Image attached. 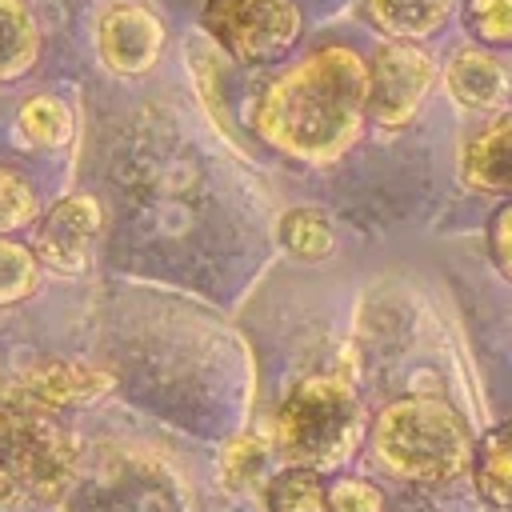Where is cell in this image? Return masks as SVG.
Segmentation results:
<instances>
[{
	"label": "cell",
	"mask_w": 512,
	"mask_h": 512,
	"mask_svg": "<svg viewBox=\"0 0 512 512\" xmlns=\"http://www.w3.org/2000/svg\"><path fill=\"white\" fill-rule=\"evenodd\" d=\"M76 468V436L56 416L0 404V508L60 504Z\"/></svg>",
	"instance_id": "3"
},
{
	"label": "cell",
	"mask_w": 512,
	"mask_h": 512,
	"mask_svg": "<svg viewBox=\"0 0 512 512\" xmlns=\"http://www.w3.org/2000/svg\"><path fill=\"white\" fill-rule=\"evenodd\" d=\"M444 88L452 92L456 104L476 108V112H488V108L504 104V96H508V72L496 64V56H488L480 48H460L444 64Z\"/></svg>",
	"instance_id": "11"
},
{
	"label": "cell",
	"mask_w": 512,
	"mask_h": 512,
	"mask_svg": "<svg viewBox=\"0 0 512 512\" xmlns=\"http://www.w3.org/2000/svg\"><path fill=\"white\" fill-rule=\"evenodd\" d=\"M40 56V24L28 0H0V84L32 72Z\"/></svg>",
	"instance_id": "13"
},
{
	"label": "cell",
	"mask_w": 512,
	"mask_h": 512,
	"mask_svg": "<svg viewBox=\"0 0 512 512\" xmlns=\"http://www.w3.org/2000/svg\"><path fill=\"white\" fill-rule=\"evenodd\" d=\"M460 172L476 192H512V116H496L468 136Z\"/></svg>",
	"instance_id": "10"
},
{
	"label": "cell",
	"mask_w": 512,
	"mask_h": 512,
	"mask_svg": "<svg viewBox=\"0 0 512 512\" xmlns=\"http://www.w3.org/2000/svg\"><path fill=\"white\" fill-rule=\"evenodd\" d=\"M280 240H284V248L292 252V256H300V260H328L332 256V248H336V228H332V220L324 216V212H316V208H292V212H284V220H280Z\"/></svg>",
	"instance_id": "15"
},
{
	"label": "cell",
	"mask_w": 512,
	"mask_h": 512,
	"mask_svg": "<svg viewBox=\"0 0 512 512\" xmlns=\"http://www.w3.org/2000/svg\"><path fill=\"white\" fill-rule=\"evenodd\" d=\"M20 132L40 148H60L72 140V112L56 96H32L20 104Z\"/></svg>",
	"instance_id": "16"
},
{
	"label": "cell",
	"mask_w": 512,
	"mask_h": 512,
	"mask_svg": "<svg viewBox=\"0 0 512 512\" xmlns=\"http://www.w3.org/2000/svg\"><path fill=\"white\" fill-rule=\"evenodd\" d=\"M368 124V60L348 44H324L264 84L252 128L300 164H336Z\"/></svg>",
	"instance_id": "1"
},
{
	"label": "cell",
	"mask_w": 512,
	"mask_h": 512,
	"mask_svg": "<svg viewBox=\"0 0 512 512\" xmlns=\"http://www.w3.org/2000/svg\"><path fill=\"white\" fill-rule=\"evenodd\" d=\"M272 512H328V488L312 468H288L268 484Z\"/></svg>",
	"instance_id": "17"
},
{
	"label": "cell",
	"mask_w": 512,
	"mask_h": 512,
	"mask_svg": "<svg viewBox=\"0 0 512 512\" xmlns=\"http://www.w3.org/2000/svg\"><path fill=\"white\" fill-rule=\"evenodd\" d=\"M472 480L476 492L492 508H512V420L492 428L472 456Z\"/></svg>",
	"instance_id": "14"
},
{
	"label": "cell",
	"mask_w": 512,
	"mask_h": 512,
	"mask_svg": "<svg viewBox=\"0 0 512 512\" xmlns=\"http://www.w3.org/2000/svg\"><path fill=\"white\" fill-rule=\"evenodd\" d=\"M364 436V416L352 388L336 376L300 380L276 412V448L292 468H336Z\"/></svg>",
	"instance_id": "4"
},
{
	"label": "cell",
	"mask_w": 512,
	"mask_h": 512,
	"mask_svg": "<svg viewBox=\"0 0 512 512\" xmlns=\"http://www.w3.org/2000/svg\"><path fill=\"white\" fill-rule=\"evenodd\" d=\"M208 36L240 64H272L300 36L296 0H208Z\"/></svg>",
	"instance_id": "5"
},
{
	"label": "cell",
	"mask_w": 512,
	"mask_h": 512,
	"mask_svg": "<svg viewBox=\"0 0 512 512\" xmlns=\"http://www.w3.org/2000/svg\"><path fill=\"white\" fill-rule=\"evenodd\" d=\"M488 240H492V260H496V268L512 280V200L496 208Z\"/></svg>",
	"instance_id": "23"
},
{
	"label": "cell",
	"mask_w": 512,
	"mask_h": 512,
	"mask_svg": "<svg viewBox=\"0 0 512 512\" xmlns=\"http://www.w3.org/2000/svg\"><path fill=\"white\" fill-rule=\"evenodd\" d=\"M372 448L388 472L416 484H448L476 456L464 416L440 396L392 400L372 424Z\"/></svg>",
	"instance_id": "2"
},
{
	"label": "cell",
	"mask_w": 512,
	"mask_h": 512,
	"mask_svg": "<svg viewBox=\"0 0 512 512\" xmlns=\"http://www.w3.org/2000/svg\"><path fill=\"white\" fill-rule=\"evenodd\" d=\"M436 80V64L420 44H384L368 64V116L380 128H404L428 88Z\"/></svg>",
	"instance_id": "7"
},
{
	"label": "cell",
	"mask_w": 512,
	"mask_h": 512,
	"mask_svg": "<svg viewBox=\"0 0 512 512\" xmlns=\"http://www.w3.org/2000/svg\"><path fill=\"white\" fill-rule=\"evenodd\" d=\"M328 512H384V492L368 480H336L328 488Z\"/></svg>",
	"instance_id": "21"
},
{
	"label": "cell",
	"mask_w": 512,
	"mask_h": 512,
	"mask_svg": "<svg viewBox=\"0 0 512 512\" xmlns=\"http://www.w3.org/2000/svg\"><path fill=\"white\" fill-rule=\"evenodd\" d=\"M464 20L480 44H512V0H468Z\"/></svg>",
	"instance_id": "20"
},
{
	"label": "cell",
	"mask_w": 512,
	"mask_h": 512,
	"mask_svg": "<svg viewBox=\"0 0 512 512\" xmlns=\"http://www.w3.org/2000/svg\"><path fill=\"white\" fill-rule=\"evenodd\" d=\"M96 232H100V204L84 192H72L56 200L36 224V256L52 272L76 276L92 256Z\"/></svg>",
	"instance_id": "8"
},
{
	"label": "cell",
	"mask_w": 512,
	"mask_h": 512,
	"mask_svg": "<svg viewBox=\"0 0 512 512\" xmlns=\"http://www.w3.org/2000/svg\"><path fill=\"white\" fill-rule=\"evenodd\" d=\"M364 8L372 24L388 32L396 44H416L448 20L452 0H364Z\"/></svg>",
	"instance_id": "12"
},
{
	"label": "cell",
	"mask_w": 512,
	"mask_h": 512,
	"mask_svg": "<svg viewBox=\"0 0 512 512\" xmlns=\"http://www.w3.org/2000/svg\"><path fill=\"white\" fill-rule=\"evenodd\" d=\"M40 284V256L16 240L0 236V308L20 304Z\"/></svg>",
	"instance_id": "18"
},
{
	"label": "cell",
	"mask_w": 512,
	"mask_h": 512,
	"mask_svg": "<svg viewBox=\"0 0 512 512\" xmlns=\"http://www.w3.org/2000/svg\"><path fill=\"white\" fill-rule=\"evenodd\" d=\"M112 384H116L112 372H104L88 360H36L0 384V404L60 416V412L100 400Z\"/></svg>",
	"instance_id": "6"
},
{
	"label": "cell",
	"mask_w": 512,
	"mask_h": 512,
	"mask_svg": "<svg viewBox=\"0 0 512 512\" xmlns=\"http://www.w3.org/2000/svg\"><path fill=\"white\" fill-rule=\"evenodd\" d=\"M264 444L260 440H252V436H240V440H232L228 448H224V476H228V484H248L260 468H264Z\"/></svg>",
	"instance_id": "22"
},
{
	"label": "cell",
	"mask_w": 512,
	"mask_h": 512,
	"mask_svg": "<svg viewBox=\"0 0 512 512\" xmlns=\"http://www.w3.org/2000/svg\"><path fill=\"white\" fill-rule=\"evenodd\" d=\"M32 220H36V188H32V180L20 168L0 164V236L24 228Z\"/></svg>",
	"instance_id": "19"
},
{
	"label": "cell",
	"mask_w": 512,
	"mask_h": 512,
	"mask_svg": "<svg viewBox=\"0 0 512 512\" xmlns=\"http://www.w3.org/2000/svg\"><path fill=\"white\" fill-rule=\"evenodd\" d=\"M164 48L160 20L140 4H112L96 24V52L120 76H140Z\"/></svg>",
	"instance_id": "9"
}]
</instances>
